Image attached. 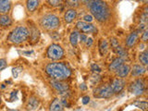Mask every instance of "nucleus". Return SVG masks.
Segmentation results:
<instances>
[{
    "instance_id": "obj_35",
    "label": "nucleus",
    "mask_w": 148,
    "mask_h": 111,
    "mask_svg": "<svg viewBox=\"0 0 148 111\" xmlns=\"http://www.w3.org/2000/svg\"><path fill=\"white\" fill-rule=\"evenodd\" d=\"M89 102H90V97L88 96V95L83 96L82 98V103L83 105H87V104H89Z\"/></svg>"
},
{
    "instance_id": "obj_8",
    "label": "nucleus",
    "mask_w": 148,
    "mask_h": 111,
    "mask_svg": "<svg viewBox=\"0 0 148 111\" xmlns=\"http://www.w3.org/2000/svg\"><path fill=\"white\" fill-rule=\"evenodd\" d=\"M76 27H77V29L82 31V32H85V34H92V32L97 31L94 25L91 24V23H89V22H86V21L77 22Z\"/></svg>"
},
{
    "instance_id": "obj_23",
    "label": "nucleus",
    "mask_w": 148,
    "mask_h": 111,
    "mask_svg": "<svg viewBox=\"0 0 148 111\" xmlns=\"http://www.w3.org/2000/svg\"><path fill=\"white\" fill-rule=\"evenodd\" d=\"M139 60H140V62L143 65V66H146L148 64V51L147 50H145L143 52H142L140 54Z\"/></svg>"
},
{
    "instance_id": "obj_34",
    "label": "nucleus",
    "mask_w": 148,
    "mask_h": 111,
    "mask_svg": "<svg viewBox=\"0 0 148 111\" xmlns=\"http://www.w3.org/2000/svg\"><path fill=\"white\" fill-rule=\"evenodd\" d=\"M111 45H112V47L115 49L117 46H119V41L116 39V38H111Z\"/></svg>"
},
{
    "instance_id": "obj_15",
    "label": "nucleus",
    "mask_w": 148,
    "mask_h": 111,
    "mask_svg": "<svg viewBox=\"0 0 148 111\" xmlns=\"http://www.w3.org/2000/svg\"><path fill=\"white\" fill-rule=\"evenodd\" d=\"M137 40H138V34L135 32H132L126 39V45L128 47H132V46L137 43Z\"/></svg>"
},
{
    "instance_id": "obj_41",
    "label": "nucleus",
    "mask_w": 148,
    "mask_h": 111,
    "mask_svg": "<svg viewBox=\"0 0 148 111\" xmlns=\"http://www.w3.org/2000/svg\"><path fill=\"white\" fill-rule=\"evenodd\" d=\"M138 1H142V2H147V0H138Z\"/></svg>"
},
{
    "instance_id": "obj_1",
    "label": "nucleus",
    "mask_w": 148,
    "mask_h": 111,
    "mask_svg": "<svg viewBox=\"0 0 148 111\" xmlns=\"http://www.w3.org/2000/svg\"><path fill=\"white\" fill-rule=\"evenodd\" d=\"M88 4L92 16L100 22H105L110 17V9L108 4L102 0H90Z\"/></svg>"
},
{
    "instance_id": "obj_22",
    "label": "nucleus",
    "mask_w": 148,
    "mask_h": 111,
    "mask_svg": "<svg viewBox=\"0 0 148 111\" xmlns=\"http://www.w3.org/2000/svg\"><path fill=\"white\" fill-rule=\"evenodd\" d=\"M69 41H71V44L73 47H76L78 45V41H79V32H72L71 36H69Z\"/></svg>"
},
{
    "instance_id": "obj_18",
    "label": "nucleus",
    "mask_w": 148,
    "mask_h": 111,
    "mask_svg": "<svg viewBox=\"0 0 148 111\" xmlns=\"http://www.w3.org/2000/svg\"><path fill=\"white\" fill-rule=\"evenodd\" d=\"M124 63V60L121 58H115L112 62L110 63V65H109V67H108V69H109V71H116V69H117L120 65L121 64H123Z\"/></svg>"
},
{
    "instance_id": "obj_25",
    "label": "nucleus",
    "mask_w": 148,
    "mask_h": 111,
    "mask_svg": "<svg viewBox=\"0 0 148 111\" xmlns=\"http://www.w3.org/2000/svg\"><path fill=\"white\" fill-rule=\"evenodd\" d=\"M30 35L32 37V39L34 42H36L39 38V31L36 28H32V32H30Z\"/></svg>"
},
{
    "instance_id": "obj_27",
    "label": "nucleus",
    "mask_w": 148,
    "mask_h": 111,
    "mask_svg": "<svg viewBox=\"0 0 148 111\" xmlns=\"http://www.w3.org/2000/svg\"><path fill=\"white\" fill-rule=\"evenodd\" d=\"M68 6L71 7V8H75L79 6V1L80 0H66Z\"/></svg>"
},
{
    "instance_id": "obj_2",
    "label": "nucleus",
    "mask_w": 148,
    "mask_h": 111,
    "mask_svg": "<svg viewBox=\"0 0 148 111\" xmlns=\"http://www.w3.org/2000/svg\"><path fill=\"white\" fill-rule=\"evenodd\" d=\"M46 73L55 80L64 81L71 75V71L67 65L59 62L49 63L45 68Z\"/></svg>"
},
{
    "instance_id": "obj_10",
    "label": "nucleus",
    "mask_w": 148,
    "mask_h": 111,
    "mask_svg": "<svg viewBox=\"0 0 148 111\" xmlns=\"http://www.w3.org/2000/svg\"><path fill=\"white\" fill-rule=\"evenodd\" d=\"M124 86H125V82L122 79H115L110 85L114 94H118V92H121L123 90Z\"/></svg>"
},
{
    "instance_id": "obj_37",
    "label": "nucleus",
    "mask_w": 148,
    "mask_h": 111,
    "mask_svg": "<svg viewBox=\"0 0 148 111\" xmlns=\"http://www.w3.org/2000/svg\"><path fill=\"white\" fill-rule=\"evenodd\" d=\"M83 20H84V21H86V22H92V20H94V17L92 15H85L83 17Z\"/></svg>"
},
{
    "instance_id": "obj_16",
    "label": "nucleus",
    "mask_w": 148,
    "mask_h": 111,
    "mask_svg": "<svg viewBox=\"0 0 148 111\" xmlns=\"http://www.w3.org/2000/svg\"><path fill=\"white\" fill-rule=\"evenodd\" d=\"M64 109V106L61 103V100L58 98L54 99V101L50 105V110L53 111H61Z\"/></svg>"
},
{
    "instance_id": "obj_6",
    "label": "nucleus",
    "mask_w": 148,
    "mask_h": 111,
    "mask_svg": "<svg viewBox=\"0 0 148 111\" xmlns=\"http://www.w3.org/2000/svg\"><path fill=\"white\" fill-rule=\"evenodd\" d=\"M129 89L132 95H136V96H140L145 91V84L143 80L138 79V80H135L133 82L131 83Z\"/></svg>"
},
{
    "instance_id": "obj_21",
    "label": "nucleus",
    "mask_w": 148,
    "mask_h": 111,
    "mask_svg": "<svg viewBox=\"0 0 148 111\" xmlns=\"http://www.w3.org/2000/svg\"><path fill=\"white\" fill-rule=\"evenodd\" d=\"M11 24V18H9V16L6 15V14H3V15L0 17V25L3 27H7Z\"/></svg>"
},
{
    "instance_id": "obj_13",
    "label": "nucleus",
    "mask_w": 148,
    "mask_h": 111,
    "mask_svg": "<svg viewBox=\"0 0 148 111\" xmlns=\"http://www.w3.org/2000/svg\"><path fill=\"white\" fill-rule=\"evenodd\" d=\"M76 16H77V11L75 9H73V8L69 9V10L66 11V13H65V15H64L65 21L67 23H71L75 20Z\"/></svg>"
},
{
    "instance_id": "obj_26",
    "label": "nucleus",
    "mask_w": 148,
    "mask_h": 111,
    "mask_svg": "<svg viewBox=\"0 0 148 111\" xmlns=\"http://www.w3.org/2000/svg\"><path fill=\"white\" fill-rule=\"evenodd\" d=\"M22 68H21V67H16V68H13L12 69V75H13V77L14 78H18V75H20V73H21L22 72Z\"/></svg>"
},
{
    "instance_id": "obj_40",
    "label": "nucleus",
    "mask_w": 148,
    "mask_h": 111,
    "mask_svg": "<svg viewBox=\"0 0 148 111\" xmlns=\"http://www.w3.org/2000/svg\"><path fill=\"white\" fill-rule=\"evenodd\" d=\"M80 89L82 90V91L87 90V86L85 85V83H82V84H80Z\"/></svg>"
},
{
    "instance_id": "obj_36",
    "label": "nucleus",
    "mask_w": 148,
    "mask_h": 111,
    "mask_svg": "<svg viewBox=\"0 0 148 111\" xmlns=\"http://www.w3.org/2000/svg\"><path fill=\"white\" fill-rule=\"evenodd\" d=\"M142 40L145 42H147V40H148V31L145 29V32H143V36H142Z\"/></svg>"
},
{
    "instance_id": "obj_24",
    "label": "nucleus",
    "mask_w": 148,
    "mask_h": 111,
    "mask_svg": "<svg viewBox=\"0 0 148 111\" xmlns=\"http://www.w3.org/2000/svg\"><path fill=\"white\" fill-rule=\"evenodd\" d=\"M132 105L142 110H147L148 108V104L145 101H136V102H134V103H132Z\"/></svg>"
},
{
    "instance_id": "obj_14",
    "label": "nucleus",
    "mask_w": 148,
    "mask_h": 111,
    "mask_svg": "<svg viewBox=\"0 0 148 111\" xmlns=\"http://www.w3.org/2000/svg\"><path fill=\"white\" fill-rule=\"evenodd\" d=\"M39 104H40L39 99L37 98V97L32 96V97H31V98L29 99V101H28L27 109H29V110H35V109L38 108Z\"/></svg>"
},
{
    "instance_id": "obj_3",
    "label": "nucleus",
    "mask_w": 148,
    "mask_h": 111,
    "mask_svg": "<svg viewBox=\"0 0 148 111\" xmlns=\"http://www.w3.org/2000/svg\"><path fill=\"white\" fill-rule=\"evenodd\" d=\"M30 36L29 30L24 26H18L9 34L8 40L12 44L20 45L25 42Z\"/></svg>"
},
{
    "instance_id": "obj_7",
    "label": "nucleus",
    "mask_w": 148,
    "mask_h": 111,
    "mask_svg": "<svg viewBox=\"0 0 148 111\" xmlns=\"http://www.w3.org/2000/svg\"><path fill=\"white\" fill-rule=\"evenodd\" d=\"M113 91L111 89L110 85L106 84L101 87L96 88V90H95L94 95L96 98H109L113 95Z\"/></svg>"
},
{
    "instance_id": "obj_5",
    "label": "nucleus",
    "mask_w": 148,
    "mask_h": 111,
    "mask_svg": "<svg viewBox=\"0 0 148 111\" xmlns=\"http://www.w3.org/2000/svg\"><path fill=\"white\" fill-rule=\"evenodd\" d=\"M47 57L52 60H59L64 57V50L58 44H52L47 49Z\"/></svg>"
},
{
    "instance_id": "obj_33",
    "label": "nucleus",
    "mask_w": 148,
    "mask_h": 111,
    "mask_svg": "<svg viewBox=\"0 0 148 111\" xmlns=\"http://www.w3.org/2000/svg\"><path fill=\"white\" fill-rule=\"evenodd\" d=\"M147 18H148V15H147V8H145V13L143 14L142 15V20H141V21L142 22H143V23H146V21H147Z\"/></svg>"
},
{
    "instance_id": "obj_19",
    "label": "nucleus",
    "mask_w": 148,
    "mask_h": 111,
    "mask_svg": "<svg viewBox=\"0 0 148 111\" xmlns=\"http://www.w3.org/2000/svg\"><path fill=\"white\" fill-rule=\"evenodd\" d=\"M38 5H39V0H27L26 7L28 11L34 12L37 8V7H38Z\"/></svg>"
},
{
    "instance_id": "obj_29",
    "label": "nucleus",
    "mask_w": 148,
    "mask_h": 111,
    "mask_svg": "<svg viewBox=\"0 0 148 111\" xmlns=\"http://www.w3.org/2000/svg\"><path fill=\"white\" fill-rule=\"evenodd\" d=\"M48 4L52 7H58L60 5V0H48Z\"/></svg>"
},
{
    "instance_id": "obj_11",
    "label": "nucleus",
    "mask_w": 148,
    "mask_h": 111,
    "mask_svg": "<svg viewBox=\"0 0 148 111\" xmlns=\"http://www.w3.org/2000/svg\"><path fill=\"white\" fill-rule=\"evenodd\" d=\"M131 71V68H130L129 65H125V64H121L120 66L116 69V73L119 78H124L126 77L128 74Z\"/></svg>"
},
{
    "instance_id": "obj_28",
    "label": "nucleus",
    "mask_w": 148,
    "mask_h": 111,
    "mask_svg": "<svg viewBox=\"0 0 148 111\" xmlns=\"http://www.w3.org/2000/svg\"><path fill=\"white\" fill-rule=\"evenodd\" d=\"M91 71H94V72H96V73H99V72H101L102 69H101V68L98 66V65L94 63V64L91 65Z\"/></svg>"
},
{
    "instance_id": "obj_20",
    "label": "nucleus",
    "mask_w": 148,
    "mask_h": 111,
    "mask_svg": "<svg viewBox=\"0 0 148 111\" xmlns=\"http://www.w3.org/2000/svg\"><path fill=\"white\" fill-rule=\"evenodd\" d=\"M108 51V44L106 40H101L99 44V52L101 56H105Z\"/></svg>"
},
{
    "instance_id": "obj_17",
    "label": "nucleus",
    "mask_w": 148,
    "mask_h": 111,
    "mask_svg": "<svg viewBox=\"0 0 148 111\" xmlns=\"http://www.w3.org/2000/svg\"><path fill=\"white\" fill-rule=\"evenodd\" d=\"M146 71V69L142 66V65H134L132 69V76H140L143 75Z\"/></svg>"
},
{
    "instance_id": "obj_9",
    "label": "nucleus",
    "mask_w": 148,
    "mask_h": 111,
    "mask_svg": "<svg viewBox=\"0 0 148 111\" xmlns=\"http://www.w3.org/2000/svg\"><path fill=\"white\" fill-rule=\"evenodd\" d=\"M51 85H52V87L54 88L55 90H57L58 92H60V94H62L63 92H66L69 90V86L67 83L63 82L62 81H59V80H52L51 81Z\"/></svg>"
},
{
    "instance_id": "obj_31",
    "label": "nucleus",
    "mask_w": 148,
    "mask_h": 111,
    "mask_svg": "<svg viewBox=\"0 0 148 111\" xmlns=\"http://www.w3.org/2000/svg\"><path fill=\"white\" fill-rule=\"evenodd\" d=\"M18 99V92L13 91L10 92V101H16Z\"/></svg>"
},
{
    "instance_id": "obj_30",
    "label": "nucleus",
    "mask_w": 148,
    "mask_h": 111,
    "mask_svg": "<svg viewBox=\"0 0 148 111\" xmlns=\"http://www.w3.org/2000/svg\"><path fill=\"white\" fill-rule=\"evenodd\" d=\"M6 67H7V61H6V59L1 58V59H0V71H3L4 69H6Z\"/></svg>"
},
{
    "instance_id": "obj_39",
    "label": "nucleus",
    "mask_w": 148,
    "mask_h": 111,
    "mask_svg": "<svg viewBox=\"0 0 148 111\" xmlns=\"http://www.w3.org/2000/svg\"><path fill=\"white\" fill-rule=\"evenodd\" d=\"M85 43H86V45L87 46H91L92 44V38H88V37H87V40H86Z\"/></svg>"
},
{
    "instance_id": "obj_32",
    "label": "nucleus",
    "mask_w": 148,
    "mask_h": 111,
    "mask_svg": "<svg viewBox=\"0 0 148 111\" xmlns=\"http://www.w3.org/2000/svg\"><path fill=\"white\" fill-rule=\"evenodd\" d=\"M18 53L23 55V56H26V57H30V56H32V55H34V51H22V52L21 51H18Z\"/></svg>"
},
{
    "instance_id": "obj_4",
    "label": "nucleus",
    "mask_w": 148,
    "mask_h": 111,
    "mask_svg": "<svg viewBox=\"0 0 148 111\" xmlns=\"http://www.w3.org/2000/svg\"><path fill=\"white\" fill-rule=\"evenodd\" d=\"M41 26L47 31H54L60 26V21L56 15L47 14L42 18Z\"/></svg>"
},
{
    "instance_id": "obj_38",
    "label": "nucleus",
    "mask_w": 148,
    "mask_h": 111,
    "mask_svg": "<svg viewBox=\"0 0 148 111\" xmlns=\"http://www.w3.org/2000/svg\"><path fill=\"white\" fill-rule=\"evenodd\" d=\"M79 37H80L81 42H82V43H85L86 40H87V36L85 34H82L81 35H79Z\"/></svg>"
},
{
    "instance_id": "obj_12",
    "label": "nucleus",
    "mask_w": 148,
    "mask_h": 111,
    "mask_svg": "<svg viewBox=\"0 0 148 111\" xmlns=\"http://www.w3.org/2000/svg\"><path fill=\"white\" fill-rule=\"evenodd\" d=\"M11 8L10 0H0V13L7 14Z\"/></svg>"
},
{
    "instance_id": "obj_42",
    "label": "nucleus",
    "mask_w": 148,
    "mask_h": 111,
    "mask_svg": "<svg viewBox=\"0 0 148 111\" xmlns=\"http://www.w3.org/2000/svg\"><path fill=\"white\" fill-rule=\"evenodd\" d=\"M0 103H1V96H0Z\"/></svg>"
}]
</instances>
